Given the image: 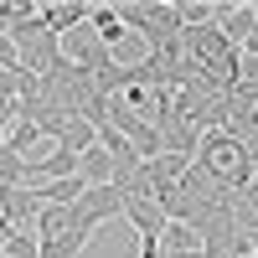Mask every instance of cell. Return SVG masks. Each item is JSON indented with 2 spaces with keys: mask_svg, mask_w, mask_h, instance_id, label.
<instances>
[{
  "mask_svg": "<svg viewBox=\"0 0 258 258\" xmlns=\"http://www.w3.org/2000/svg\"><path fill=\"white\" fill-rule=\"evenodd\" d=\"M109 176H114V155L93 140V145L78 155V181H83V186H109Z\"/></svg>",
  "mask_w": 258,
  "mask_h": 258,
  "instance_id": "cell-5",
  "label": "cell"
},
{
  "mask_svg": "<svg viewBox=\"0 0 258 258\" xmlns=\"http://www.w3.org/2000/svg\"><path fill=\"white\" fill-rule=\"evenodd\" d=\"M160 253H202V238H197L186 222H165V232H160Z\"/></svg>",
  "mask_w": 258,
  "mask_h": 258,
  "instance_id": "cell-7",
  "label": "cell"
},
{
  "mask_svg": "<svg viewBox=\"0 0 258 258\" xmlns=\"http://www.w3.org/2000/svg\"><path fill=\"white\" fill-rule=\"evenodd\" d=\"M0 68H6V73L21 68V62H16V47H11V36H6V31H0Z\"/></svg>",
  "mask_w": 258,
  "mask_h": 258,
  "instance_id": "cell-9",
  "label": "cell"
},
{
  "mask_svg": "<svg viewBox=\"0 0 258 258\" xmlns=\"http://www.w3.org/2000/svg\"><path fill=\"white\" fill-rule=\"evenodd\" d=\"M36 16H41V26L62 41L68 31H78L83 21H88V0H47V6H36Z\"/></svg>",
  "mask_w": 258,
  "mask_h": 258,
  "instance_id": "cell-3",
  "label": "cell"
},
{
  "mask_svg": "<svg viewBox=\"0 0 258 258\" xmlns=\"http://www.w3.org/2000/svg\"><path fill=\"white\" fill-rule=\"evenodd\" d=\"M11 119H16V103H11V98H0V140H6V129H11Z\"/></svg>",
  "mask_w": 258,
  "mask_h": 258,
  "instance_id": "cell-11",
  "label": "cell"
},
{
  "mask_svg": "<svg viewBox=\"0 0 258 258\" xmlns=\"http://www.w3.org/2000/svg\"><path fill=\"white\" fill-rule=\"evenodd\" d=\"M6 258H36V232H21V227H11L6 232V248H0Z\"/></svg>",
  "mask_w": 258,
  "mask_h": 258,
  "instance_id": "cell-8",
  "label": "cell"
},
{
  "mask_svg": "<svg viewBox=\"0 0 258 258\" xmlns=\"http://www.w3.org/2000/svg\"><path fill=\"white\" fill-rule=\"evenodd\" d=\"M0 258H6V253H0Z\"/></svg>",
  "mask_w": 258,
  "mask_h": 258,
  "instance_id": "cell-12",
  "label": "cell"
},
{
  "mask_svg": "<svg viewBox=\"0 0 258 258\" xmlns=\"http://www.w3.org/2000/svg\"><path fill=\"white\" fill-rule=\"evenodd\" d=\"M62 62H73V68H83V73H103V68H114L119 57L103 47V41L93 36V26L83 21L78 31H68V36H62Z\"/></svg>",
  "mask_w": 258,
  "mask_h": 258,
  "instance_id": "cell-1",
  "label": "cell"
},
{
  "mask_svg": "<svg viewBox=\"0 0 258 258\" xmlns=\"http://www.w3.org/2000/svg\"><path fill=\"white\" fill-rule=\"evenodd\" d=\"M88 26H93V36H98V41H103V47H109V52H114L119 41L129 36V31L119 26V16H114V6H93V0H88Z\"/></svg>",
  "mask_w": 258,
  "mask_h": 258,
  "instance_id": "cell-6",
  "label": "cell"
},
{
  "mask_svg": "<svg viewBox=\"0 0 258 258\" xmlns=\"http://www.w3.org/2000/svg\"><path fill=\"white\" fill-rule=\"evenodd\" d=\"M238 57H258V26H253V31L238 41Z\"/></svg>",
  "mask_w": 258,
  "mask_h": 258,
  "instance_id": "cell-10",
  "label": "cell"
},
{
  "mask_svg": "<svg viewBox=\"0 0 258 258\" xmlns=\"http://www.w3.org/2000/svg\"><path fill=\"white\" fill-rule=\"evenodd\" d=\"M36 212H41V202L31 197V186H0V217H6L11 227H21V232H31V222H36Z\"/></svg>",
  "mask_w": 258,
  "mask_h": 258,
  "instance_id": "cell-4",
  "label": "cell"
},
{
  "mask_svg": "<svg viewBox=\"0 0 258 258\" xmlns=\"http://www.w3.org/2000/svg\"><path fill=\"white\" fill-rule=\"evenodd\" d=\"M73 207H78V217H83V222H88V227L98 232L109 217H119V207H124V191H119V186H88V191H83V197H78Z\"/></svg>",
  "mask_w": 258,
  "mask_h": 258,
  "instance_id": "cell-2",
  "label": "cell"
}]
</instances>
